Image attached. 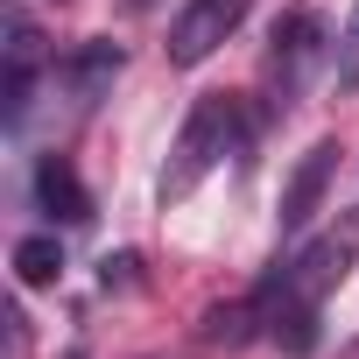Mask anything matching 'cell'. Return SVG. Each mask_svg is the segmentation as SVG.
<instances>
[{"label": "cell", "mask_w": 359, "mask_h": 359, "mask_svg": "<svg viewBox=\"0 0 359 359\" xmlns=\"http://www.w3.org/2000/svg\"><path fill=\"white\" fill-rule=\"evenodd\" d=\"M233 134H240V113H233V99L226 92H212V99H198L191 106V120H184V134H176V148H169V162H162V184H155V198L162 205H184L205 176L219 169V155L233 148Z\"/></svg>", "instance_id": "6da1fadb"}, {"label": "cell", "mask_w": 359, "mask_h": 359, "mask_svg": "<svg viewBox=\"0 0 359 359\" xmlns=\"http://www.w3.org/2000/svg\"><path fill=\"white\" fill-rule=\"evenodd\" d=\"M352 261H359V212L338 226V233H324V240H310L275 282H282V296H303V303H324L345 275H352Z\"/></svg>", "instance_id": "7a4b0ae2"}, {"label": "cell", "mask_w": 359, "mask_h": 359, "mask_svg": "<svg viewBox=\"0 0 359 359\" xmlns=\"http://www.w3.org/2000/svg\"><path fill=\"white\" fill-rule=\"evenodd\" d=\"M240 22H247V0H184V15L169 22V43H162V50H169V64L191 71V64H205Z\"/></svg>", "instance_id": "3957f363"}, {"label": "cell", "mask_w": 359, "mask_h": 359, "mask_svg": "<svg viewBox=\"0 0 359 359\" xmlns=\"http://www.w3.org/2000/svg\"><path fill=\"white\" fill-rule=\"evenodd\" d=\"M331 176H338V141H317V148L296 162V176L282 184V233H303V226H310V212H317L324 191H331Z\"/></svg>", "instance_id": "277c9868"}, {"label": "cell", "mask_w": 359, "mask_h": 359, "mask_svg": "<svg viewBox=\"0 0 359 359\" xmlns=\"http://www.w3.org/2000/svg\"><path fill=\"white\" fill-rule=\"evenodd\" d=\"M36 198H43V212H57L64 226H85V219H92V198H85V184H78L71 155H43V162H36Z\"/></svg>", "instance_id": "5b68a950"}, {"label": "cell", "mask_w": 359, "mask_h": 359, "mask_svg": "<svg viewBox=\"0 0 359 359\" xmlns=\"http://www.w3.org/2000/svg\"><path fill=\"white\" fill-rule=\"evenodd\" d=\"M64 71H71L78 99H99V92H106V85L120 78V43H85V50H78V57H71Z\"/></svg>", "instance_id": "8992f818"}, {"label": "cell", "mask_w": 359, "mask_h": 359, "mask_svg": "<svg viewBox=\"0 0 359 359\" xmlns=\"http://www.w3.org/2000/svg\"><path fill=\"white\" fill-rule=\"evenodd\" d=\"M15 275H22V289H50V282L64 275V247H57L50 233L15 240Z\"/></svg>", "instance_id": "52a82bcc"}, {"label": "cell", "mask_w": 359, "mask_h": 359, "mask_svg": "<svg viewBox=\"0 0 359 359\" xmlns=\"http://www.w3.org/2000/svg\"><path fill=\"white\" fill-rule=\"evenodd\" d=\"M268 338H275V345H289V352H310V345H317V303L289 296V303L268 317Z\"/></svg>", "instance_id": "ba28073f"}, {"label": "cell", "mask_w": 359, "mask_h": 359, "mask_svg": "<svg viewBox=\"0 0 359 359\" xmlns=\"http://www.w3.org/2000/svg\"><path fill=\"white\" fill-rule=\"evenodd\" d=\"M310 36H317L310 15H282V22H275V64H303V57H310Z\"/></svg>", "instance_id": "9c48e42d"}, {"label": "cell", "mask_w": 359, "mask_h": 359, "mask_svg": "<svg viewBox=\"0 0 359 359\" xmlns=\"http://www.w3.org/2000/svg\"><path fill=\"white\" fill-rule=\"evenodd\" d=\"M247 317H254L247 303H233V310H212V317H205V345H240V338H247Z\"/></svg>", "instance_id": "30bf717a"}, {"label": "cell", "mask_w": 359, "mask_h": 359, "mask_svg": "<svg viewBox=\"0 0 359 359\" xmlns=\"http://www.w3.org/2000/svg\"><path fill=\"white\" fill-rule=\"evenodd\" d=\"M359 85V8H352V22H345V50H338V92H352Z\"/></svg>", "instance_id": "8fae6325"}, {"label": "cell", "mask_w": 359, "mask_h": 359, "mask_svg": "<svg viewBox=\"0 0 359 359\" xmlns=\"http://www.w3.org/2000/svg\"><path fill=\"white\" fill-rule=\"evenodd\" d=\"M106 289H127L134 282V254H106V275H99Z\"/></svg>", "instance_id": "7c38bea8"}]
</instances>
